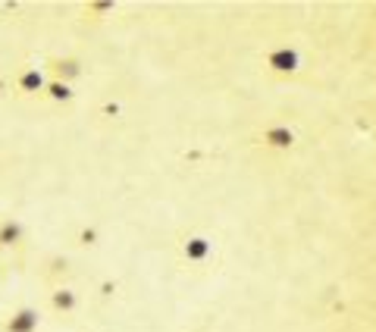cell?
<instances>
[{
    "mask_svg": "<svg viewBox=\"0 0 376 332\" xmlns=\"http://www.w3.org/2000/svg\"><path fill=\"white\" fill-rule=\"evenodd\" d=\"M44 72H48V79L72 85L75 79H82L85 66H82L79 57H48V60H44Z\"/></svg>",
    "mask_w": 376,
    "mask_h": 332,
    "instance_id": "6da1fadb",
    "label": "cell"
},
{
    "mask_svg": "<svg viewBox=\"0 0 376 332\" xmlns=\"http://www.w3.org/2000/svg\"><path fill=\"white\" fill-rule=\"evenodd\" d=\"M38 326H41L38 307H16V311H10L3 317L0 332H38Z\"/></svg>",
    "mask_w": 376,
    "mask_h": 332,
    "instance_id": "7a4b0ae2",
    "label": "cell"
},
{
    "mask_svg": "<svg viewBox=\"0 0 376 332\" xmlns=\"http://www.w3.org/2000/svg\"><path fill=\"white\" fill-rule=\"evenodd\" d=\"M48 304H50V311H54V313H60V317H69V313L79 307V292L60 282V285H54V289H50Z\"/></svg>",
    "mask_w": 376,
    "mask_h": 332,
    "instance_id": "3957f363",
    "label": "cell"
},
{
    "mask_svg": "<svg viewBox=\"0 0 376 332\" xmlns=\"http://www.w3.org/2000/svg\"><path fill=\"white\" fill-rule=\"evenodd\" d=\"M16 88H19L22 95H44V88H48V72H44V66L22 69V72L16 75Z\"/></svg>",
    "mask_w": 376,
    "mask_h": 332,
    "instance_id": "277c9868",
    "label": "cell"
},
{
    "mask_svg": "<svg viewBox=\"0 0 376 332\" xmlns=\"http://www.w3.org/2000/svg\"><path fill=\"white\" fill-rule=\"evenodd\" d=\"M22 242H26V226L16 217L0 219V251H16Z\"/></svg>",
    "mask_w": 376,
    "mask_h": 332,
    "instance_id": "5b68a950",
    "label": "cell"
},
{
    "mask_svg": "<svg viewBox=\"0 0 376 332\" xmlns=\"http://www.w3.org/2000/svg\"><path fill=\"white\" fill-rule=\"evenodd\" d=\"M267 66L273 69V72H282V75H292L295 69L301 66V57L295 54V50H288V48H279V50H273V54L267 57Z\"/></svg>",
    "mask_w": 376,
    "mask_h": 332,
    "instance_id": "8992f818",
    "label": "cell"
},
{
    "mask_svg": "<svg viewBox=\"0 0 376 332\" xmlns=\"http://www.w3.org/2000/svg\"><path fill=\"white\" fill-rule=\"evenodd\" d=\"M210 238H204V235H192L188 242L182 244V257L188 260V264H204L207 257H210Z\"/></svg>",
    "mask_w": 376,
    "mask_h": 332,
    "instance_id": "52a82bcc",
    "label": "cell"
},
{
    "mask_svg": "<svg viewBox=\"0 0 376 332\" xmlns=\"http://www.w3.org/2000/svg\"><path fill=\"white\" fill-rule=\"evenodd\" d=\"M44 97H50L54 104H69L75 97L72 85H66V81H57V79H48V88H44Z\"/></svg>",
    "mask_w": 376,
    "mask_h": 332,
    "instance_id": "ba28073f",
    "label": "cell"
},
{
    "mask_svg": "<svg viewBox=\"0 0 376 332\" xmlns=\"http://www.w3.org/2000/svg\"><path fill=\"white\" fill-rule=\"evenodd\" d=\"M264 141H267L270 148H292V144H295V132L286 129V126H273V129L264 132Z\"/></svg>",
    "mask_w": 376,
    "mask_h": 332,
    "instance_id": "9c48e42d",
    "label": "cell"
},
{
    "mask_svg": "<svg viewBox=\"0 0 376 332\" xmlns=\"http://www.w3.org/2000/svg\"><path fill=\"white\" fill-rule=\"evenodd\" d=\"M113 10H117L113 0H91V3H85V16H91V19H103V16L113 13Z\"/></svg>",
    "mask_w": 376,
    "mask_h": 332,
    "instance_id": "30bf717a",
    "label": "cell"
},
{
    "mask_svg": "<svg viewBox=\"0 0 376 332\" xmlns=\"http://www.w3.org/2000/svg\"><path fill=\"white\" fill-rule=\"evenodd\" d=\"M66 273H69V260H66V257H50V260H48V279L66 276Z\"/></svg>",
    "mask_w": 376,
    "mask_h": 332,
    "instance_id": "8fae6325",
    "label": "cell"
},
{
    "mask_svg": "<svg viewBox=\"0 0 376 332\" xmlns=\"http://www.w3.org/2000/svg\"><path fill=\"white\" fill-rule=\"evenodd\" d=\"M79 244H85V248L97 244V229H82L79 232Z\"/></svg>",
    "mask_w": 376,
    "mask_h": 332,
    "instance_id": "7c38bea8",
    "label": "cell"
},
{
    "mask_svg": "<svg viewBox=\"0 0 376 332\" xmlns=\"http://www.w3.org/2000/svg\"><path fill=\"white\" fill-rule=\"evenodd\" d=\"M3 91H7V79H3V75H0V95H3Z\"/></svg>",
    "mask_w": 376,
    "mask_h": 332,
    "instance_id": "4fadbf2b",
    "label": "cell"
}]
</instances>
